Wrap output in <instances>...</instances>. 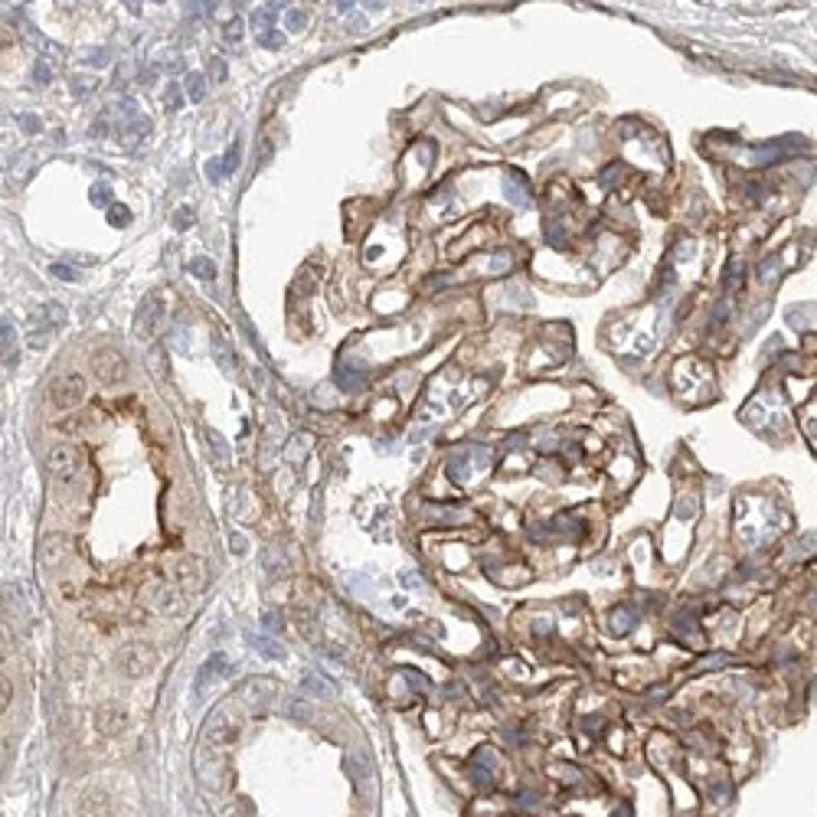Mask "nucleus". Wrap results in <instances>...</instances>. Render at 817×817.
Listing matches in <instances>:
<instances>
[{
	"instance_id": "obj_1",
	"label": "nucleus",
	"mask_w": 817,
	"mask_h": 817,
	"mask_svg": "<svg viewBox=\"0 0 817 817\" xmlns=\"http://www.w3.org/2000/svg\"><path fill=\"white\" fill-rule=\"evenodd\" d=\"M239 732H242V713H239V699L232 697L226 703H219L203 719L200 739H203L206 749H226V745H232L239 739Z\"/></svg>"
},
{
	"instance_id": "obj_2",
	"label": "nucleus",
	"mask_w": 817,
	"mask_h": 817,
	"mask_svg": "<svg viewBox=\"0 0 817 817\" xmlns=\"http://www.w3.org/2000/svg\"><path fill=\"white\" fill-rule=\"evenodd\" d=\"M275 690H278V683L268 680V677H248L246 683H239L236 690V699H239V707L246 709V713H268V707H272V699H275Z\"/></svg>"
},
{
	"instance_id": "obj_3",
	"label": "nucleus",
	"mask_w": 817,
	"mask_h": 817,
	"mask_svg": "<svg viewBox=\"0 0 817 817\" xmlns=\"http://www.w3.org/2000/svg\"><path fill=\"white\" fill-rule=\"evenodd\" d=\"M157 667V651H154L151 644H144V641H131V644H125L118 651V670L125 673V677H147V673Z\"/></svg>"
},
{
	"instance_id": "obj_4",
	"label": "nucleus",
	"mask_w": 817,
	"mask_h": 817,
	"mask_svg": "<svg viewBox=\"0 0 817 817\" xmlns=\"http://www.w3.org/2000/svg\"><path fill=\"white\" fill-rule=\"evenodd\" d=\"M46 399H50L52 408H59V412H66V408H76L79 402L86 399V379L79 373H62L56 376L50 383V389H46Z\"/></svg>"
},
{
	"instance_id": "obj_5",
	"label": "nucleus",
	"mask_w": 817,
	"mask_h": 817,
	"mask_svg": "<svg viewBox=\"0 0 817 817\" xmlns=\"http://www.w3.org/2000/svg\"><path fill=\"white\" fill-rule=\"evenodd\" d=\"M69 311L62 304H43L40 311L33 314V333H30V341H33L36 350H43L46 343H50V337L56 331H62V324H66Z\"/></svg>"
},
{
	"instance_id": "obj_6",
	"label": "nucleus",
	"mask_w": 817,
	"mask_h": 817,
	"mask_svg": "<svg viewBox=\"0 0 817 817\" xmlns=\"http://www.w3.org/2000/svg\"><path fill=\"white\" fill-rule=\"evenodd\" d=\"M92 373L105 386H118L128 379V363H125V357L115 347H102V350H95V357H92Z\"/></svg>"
},
{
	"instance_id": "obj_7",
	"label": "nucleus",
	"mask_w": 817,
	"mask_h": 817,
	"mask_svg": "<svg viewBox=\"0 0 817 817\" xmlns=\"http://www.w3.org/2000/svg\"><path fill=\"white\" fill-rule=\"evenodd\" d=\"M804 141L801 137H778V141H768V144H758L745 151V164H755V167H768V164L784 161L788 154L801 151Z\"/></svg>"
},
{
	"instance_id": "obj_8",
	"label": "nucleus",
	"mask_w": 817,
	"mask_h": 817,
	"mask_svg": "<svg viewBox=\"0 0 817 817\" xmlns=\"http://www.w3.org/2000/svg\"><path fill=\"white\" fill-rule=\"evenodd\" d=\"M164 324V298L161 295H144V301L135 311V333L141 341H151Z\"/></svg>"
},
{
	"instance_id": "obj_9",
	"label": "nucleus",
	"mask_w": 817,
	"mask_h": 817,
	"mask_svg": "<svg viewBox=\"0 0 817 817\" xmlns=\"http://www.w3.org/2000/svg\"><path fill=\"white\" fill-rule=\"evenodd\" d=\"M46 468H50V474L56 477V481L69 484V481H76V474H79V452L72 445H52L50 455H46Z\"/></svg>"
},
{
	"instance_id": "obj_10",
	"label": "nucleus",
	"mask_w": 817,
	"mask_h": 817,
	"mask_svg": "<svg viewBox=\"0 0 817 817\" xmlns=\"http://www.w3.org/2000/svg\"><path fill=\"white\" fill-rule=\"evenodd\" d=\"M497 765H501V755H497V749H491V745H481V749L474 752V762H471V778H474L477 784V792H491L497 782Z\"/></svg>"
},
{
	"instance_id": "obj_11",
	"label": "nucleus",
	"mask_w": 817,
	"mask_h": 817,
	"mask_svg": "<svg viewBox=\"0 0 817 817\" xmlns=\"http://www.w3.org/2000/svg\"><path fill=\"white\" fill-rule=\"evenodd\" d=\"M232 673V661L226 654H210L203 661V667L196 670V697H206V690H210V683L213 680H222V677H229Z\"/></svg>"
},
{
	"instance_id": "obj_12",
	"label": "nucleus",
	"mask_w": 817,
	"mask_h": 817,
	"mask_svg": "<svg viewBox=\"0 0 817 817\" xmlns=\"http://www.w3.org/2000/svg\"><path fill=\"white\" fill-rule=\"evenodd\" d=\"M173 572H177V582L183 592H200L206 585V566L200 556H183Z\"/></svg>"
},
{
	"instance_id": "obj_13",
	"label": "nucleus",
	"mask_w": 817,
	"mask_h": 817,
	"mask_svg": "<svg viewBox=\"0 0 817 817\" xmlns=\"http://www.w3.org/2000/svg\"><path fill=\"white\" fill-rule=\"evenodd\" d=\"M95 726H98L102 736H118V732L128 729V713L121 707L105 703V707H98V713H95Z\"/></svg>"
},
{
	"instance_id": "obj_14",
	"label": "nucleus",
	"mask_w": 817,
	"mask_h": 817,
	"mask_svg": "<svg viewBox=\"0 0 817 817\" xmlns=\"http://www.w3.org/2000/svg\"><path fill=\"white\" fill-rule=\"evenodd\" d=\"M484 468L487 464V452H481V455H474V452H455L452 458H448V477L452 481H468V474H471V468Z\"/></svg>"
},
{
	"instance_id": "obj_15",
	"label": "nucleus",
	"mask_w": 817,
	"mask_h": 817,
	"mask_svg": "<svg viewBox=\"0 0 817 817\" xmlns=\"http://www.w3.org/2000/svg\"><path fill=\"white\" fill-rule=\"evenodd\" d=\"M213 360H216V366H219L226 376H236V373H239L236 350H232V343L226 341L222 333H213Z\"/></svg>"
},
{
	"instance_id": "obj_16",
	"label": "nucleus",
	"mask_w": 817,
	"mask_h": 817,
	"mask_svg": "<svg viewBox=\"0 0 817 817\" xmlns=\"http://www.w3.org/2000/svg\"><path fill=\"white\" fill-rule=\"evenodd\" d=\"M0 343H4V366H7V370H17L20 343H17V327H13L10 317H4V324H0Z\"/></svg>"
},
{
	"instance_id": "obj_17",
	"label": "nucleus",
	"mask_w": 817,
	"mask_h": 817,
	"mask_svg": "<svg viewBox=\"0 0 817 817\" xmlns=\"http://www.w3.org/2000/svg\"><path fill=\"white\" fill-rule=\"evenodd\" d=\"M79 814H82V817H108L111 814L108 794H105V792H86L82 798H79Z\"/></svg>"
},
{
	"instance_id": "obj_18",
	"label": "nucleus",
	"mask_w": 817,
	"mask_h": 817,
	"mask_svg": "<svg viewBox=\"0 0 817 817\" xmlns=\"http://www.w3.org/2000/svg\"><path fill=\"white\" fill-rule=\"evenodd\" d=\"M333 383L341 386L343 392H360V389L366 386V373H363V366H353V363L341 366V370H337V376H333Z\"/></svg>"
},
{
	"instance_id": "obj_19",
	"label": "nucleus",
	"mask_w": 817,
	"mask_h": 817,
	"mask_svg": "<svg viewBox=\"0 0 817 817\" xmlns=\"http://www.w3.org/2000/svg\"><path fill=\"white\" fill-rule=\"evenodd\" d=\"M203 438H206V448L213 455V461L219 468H229V448H226V438H222L216 428H203Z\"/></svg>"
},
{
	"instance_id": "obj_20",
	"label": "nucleus",
	"mask_w": 817,
	"mask_h": 817,
	"mask_svg": "<svg viewBox=\"0 0 817 817\" xmlns=\"http://www.w3.org/2000/svg\"><path fill=\"white\" fill-rule=\"evenodd\" d=\"M503 190H507V196H510L517 206H523V203H530V200H533V193H530V183L523 180V173H517V171L507 173V187H503Z\"/></svg>"
},
{
	"instance_id": "obj_21",
	"label": "nucleus",
	"mask_w": 817,
	"mask_h": 817,
	"mask_svg": "<svg viewBox=\"0 0 817 817\" xmlns=\"http://www.w3.org/2000/svg\"><path fill=\"white\" fill-rule=\"evenodd\" d=\"M608 628H612L615 634H628V631L634 628V608H628V605H618V608L608 615Z\"/></svg>"
},
{
	"instance_id": "obj_22",
	"label": "nucleus",
	"mask_w": 817,
	"mask_h": 817,
	"mask_svg": "<svg viewBox=\"0 0 817 817\" xmlns=\"http://www.w3.org/2000/svg\"><path fill=\"white\" fill-rule=\"evenodd\" d=\"M33 154L30 151H20L17 157H13V164H10V180L13 183H26L30 180V173H33Z\"/></svg>"
},
{
	"instance_id": "obj_23",
	"label": "nucleus",
	"mask_w": 817,
	"mask_h": 817,
	"mask_svg": "<svg viewBox=\"0 0 817 817\" xmlns=\"http://www.w3.org/2000/svg\"><path fill=\"white\" fill-rule=\"evenodd\" d=\"M183 92H187V102H203L206 98V76L203 72H190L187 79H183Z\"/></svg>"
},
{
	"instance_id": "obj_24",
	"label": "nucleus",
	"mask_w": 817,
	"mask_h": 817,
	"mask_svg": "<svg viewBox=\"0 0 817 817\" xmlns=\"http://www.w3.org/2000/svg\"><path fill=\"white\" fill-rule=\"evenodd\" d=\"M281 13V4H265V7L256 10V17H252V23H256L258 33H268V30H275V17Z\"/></svg>"
},
{
	"instance_id": "obj_25",
	"label": "nucleus",
	"mask_w": 817,
	"mask_h": 817,
	"mask_svg": "<svg viewBox=\"0 0 817 817\" xmlns=\"http://www.w3.org/2000/svg\"><path fill=\"white\" fill-rule=\"evenodd\" d=\"M317 278H321V268L317 265H304L301 268V275H298V281H295V295H311V291L317 288Z\"/></svg>"
},
{
	"instance_id": "obj_26",
	"label": "nucleus",
	"mask_w": 817,
	"mask_h": 817,
	"mask_svg": "<svg viewBox=\"0 0 817 817\" xmlns=\"http://www.w3.org/2000/svg\"><path fill=\"white\" fill-rule=\"evenodd\" d=\"M304 690L311 693V697H324V699L337 693V690H333V683L327 680V677H317V673H307V677H304Z\"/></svg>"
},
{
	"instance_id": "obj_27",
	"label": "nucleus",
	"mask_w": 817,
	"mask_h": 817,
	"mask_svg": "<svg viewBox=\"0 0 817 817\" xmlns=\"http://www.w3.org/2000/svg\"><path fill=\"white\" fill-rule=\"evenodd\" d=\"M190 275H196L200 281H213L216 278V262L206 256H196L190 258Z\"/></svg>"
},
{
	"instance_id": "obj_28",
	"label": "nucleus",
	"mask_w": 817,
	"mask_h": 817,
	"mask_svg": "<svg viewBox=\"0 0 817 817\" xmlns=\"http://www.w3.org/2000/svg\"><path fill=\"white\" fill-rule=\"evenodd\" d=\"M252 644L258 647V654L272 657V661H285V654H288V651H285V647H281L275 638H252Z\"/></svg>"
},
{
	"instance_id": "obj_29",
	"label": "nucleus",
	"mask_w": 817,
	"mask_h": 817,
	"mask_svg": "<svg viewBox=\"0 0 817 817\" xmlns=\"http://www.w3.org/2000/svg\"><path fill=\"white\" fill-rule=\"evenodd\" d=\"M88 200H92V206H115V196H111V183H105V180L92 183V190H88Z\"/></svg>"
},
{
	"instance_id": "obj_30",
	"label": "nucleus",
	"mask_w": 817,
	"mask_h": 817,
	"mask_svg": "<svg viewBox=\"0 0 817 817\" xmlns=\"http://www.w3.org/2000/svg\"><path fill=\"white\" fill-rule=\"evenodd\" d=\"M108 222L115 226V229H125V226H131V210H128L125 203L108 206Z\"/></svg>"
},
{
	"instance_id": "obj_31",
	"label": "nucleus",
	"mask_w": 817,
	"mask_h": 817,
	"mask_svg": "<svg viewBox=\"0 0 817 817\" xmlns=\"http://www.w3.org/2000/svg\"><path fill=\"white\" fill-rule=\"evenodd\" d=\"M183 95H187V92H183L177 82H171V86L164 88V108H167V111H177L180 105H183Z\"/></svg>"
},
{
	"instance_id": "obj_32",
	"label": "nucleus",
	"mask_w": 817,
	"mask_h": 817,
	"mask_svg": "<svg viewBox=\"0 0 817 817\" xmlns=\"http://www.w3.org/2000/svg\"><path fill=\"white\" fill-rule=\"evenodd\" d=\"M125 135H128V137H147V135H151V118H144V115L131 118L128 125H125Z\"/></svg>"
},
{
	"instance_id": "obj_33",
	"label": "nucleus",
	"mask_w": 817,
	"mask_h": 817,
	"mask_svg": "<svg viewBox=\"0 0 817 817\" xmlns=\"http://www.w3.org/2000/svg\"><path fill=\"white\" fill-rule=\"evenodd\" d=\"M239 157H242V141L236 137V141L229 144V151L222 154V167H226V177H229V173L239 167Z\"/></svg>"
},
{
	"instance_id": "obj_34",
	"label": "nucleus",
	"mask_w": 817,
	"mask_h": 817,
	"mask_svg": "<svg viewBox=\"0 0 817 817\" xmlns=\"http://www.w3.org/2000/svg\"><path fill=\"white\" fill-rule=\"evenodd\" d=\"M86 62H88V66H95V69L108 66V62H111V50H108V46H95V50L86 52Z\"/></svg>"
},
{
	"instance_id": "obj_35",
	"label": "nucleus",
	"mask_w": 817,
	"mask_h": 817,
	"mask_svg": "<svg viewBox=\"0 0 817 817\" xmlns=\"http://www.w3.org/2000/svg\"><path fill=\"white\" fill-rule=\"evenodd\" d=\"M285 26H288L291 33H301L307 26V13L304 10H288V13H285Z\"/></svg>"
},
{
	"instance_id": "obj_36",
	"label": "nucleus",
	"mask_w": 817,
	"mask_h": 817,
	"mask_svg": "<svg viewBox=\"0 0 817 817\" xmlns=\"http://www.w3.org/2000/svg\"><path fill=\"white\" fill-rule=\"evenodd\" d=\"M193 222H196V216H193V210H190V206H180L177 213H173V229H177V232L190 229Z\"/></svg>"
},
{
	"instance_id": "obj_37",
	"label": "nucleus",
	"mask_w": 817,
	"mask_h": 817,
	"mask_svg": "<svg viewBox=\"0 0 817 817\" xmlns=\"http://www.w3.org/2000/svg\"><path fill=\"white\" fill-rule=\"evenodd\" d=\"M59 553H62V539H59V537H50V539L43 543V562H46V566H52V562L59 559Z\"/></svg>"
},
{
	"instance_id": "obj_38",
	"label": "nucleus",
	"mask_w": 817,
	"mask_h": 817,
	"mask_svg": "<svg viewBox=\"0 0 817 817\" xmlns=\"http://www.w3.org/2000/svg\"><path fill=\"white\" fill-rule=\"evenodd\" d=\"M222 177H226L222 157H210V161H206V180H210V183H222Z\"/></svg>"
},
{
	"instance_id": "obj_39",
	"label": "nucleus",
	"mask_w": 817,
	"mask_h": 817,
	"mask_svg": "<svg viewBox=\"0 0 817 817\" xmlns=\"http://www.w3.org/2000/svg\"><path fill=\"white\" fill-rule=\"evenodd\" d=\"M222 40L229 46H236L239 40H242V17H232L229 23H226V33H222Z\"/></svg>"
},
{
	"instance_id": "obj_40",
	"label": "nucleus",
	"mask_w": 817,
	"mask_h": 817,
	"mask_svg": "<svg viewBox=\"0 0 817 817\" xmlns=\"http://www.w3.org/2000/svg\"><path fill=\"white\" fill-rule=\"evenodd\" d=\"M262 628L268 631L272 638H275V634H281V615L275 612V608H268V612L262 615Z\"/></svg>"
},
{
	"instance_id": "obj_41",
	"label": "nucleus",
	"mask_w": 817,
	"mask_h": 817,
	"mask_svg": "<svg viewBox=\"0 0 817 817\" xmlns=\"http://www.w3.org/2000/svg\"><path fill=\"white\" fill-rule=\"evenodd\" d=\"M50 79H52V72H50V66H46V59H36L33 62V82L36 86H50Z\"/></svg>"
},
{
	"instance_id": "obj_42",
	"label": "nucleus",
	"mask_w": 817,
	"mask_h": 817,
	"mask_svg": "<svg viewBox=\"0 0 817 817\" xmlns=\"http://www.w3.org/2000/svg\"><path fill=\"white\" fill-rule=\"evenodd\" d=\"M258 43L265 50H281L285 46V36H278V30H268V33H258Z\"/></svg>"
},
{
	"instance_id": "obj_43",
	"label": "nucleus",
	"mask_w": 817,
	"mask_h": 817,
	"mask_svg": "<svg viewBox=\"0 0 817 817\" xmlns=\"http://www.w3.org/2000/svg\"><path fill=\"white\" fill-rule=\"evenodd\" d=\"M50 272L56 275V278H62V281H79V272H72V268H69V265H62V262L50 265Z\"/></svg>"
},
{
	"instance_id": "obj_44",
	"label": "nucleus",
	"mask_w": 817,
	"mask_h": 817,
	"mask_svg": "<svg viewBox=\"0 0 817 817\" xmlns=\"http://www.w3.org/2000/svg\"><path fill=\"white\" fill-rule=\"evenodd\" d=\"M216 10V4H187V17H210Z\"/></svg>"
},
{
	"instance_id": "obj_45",
	"label": "nucleus",
	"mask_w": 817,
	"mask_h": 817,
	"mask_svg": "<svg viewBox=\"0 0 817 817\" xmlns=\"http://www.w3.org/2000/svg\"><path fill=\"white\" fill-rule=\"evenodd\" d=\"M17 121H20V128H23V131H30V135H36V131L43 128V121L36 118V115H20Z\"/></svg>"
},
{
	"instance_id": "obj_46",
	"label": "nucleus",
	"mask_w": 817,
	"mask_h": 817,
	"mask_svg": "<svg viewBox=\"0 0 817 817\" xmlns=\"http://www.w3.org/2000/svg\"><path fill=\"white\" fill-rule=\"evenodd\" d=\"M210 76H213L216 82H222V79H226V62H222L219 56H213V59H210Z\"/></svg>"
},
{
	"instance_id": "obj_47",
	"label": "nucleus",
	"mask_w": 817,
	"mask_h": 817,
	"mask_svg": "<svg viewBox=\"0 0 817 817\" xmlns=\"http://www.w3.org/2000/svg\"><path fill=\"white\" fill-rule=\"evenodd\" d=\"M72 95H79V98H82V95H92V82H88V79H72Z\"/></svg>"
},
{
	"instance_id": "obj_48",
	"label": "nucleus",
	"mask_w": 817,
	"mask_h": 817,
	"mask_svg": "<svg viewBox=\"0 0 817 817\" xmlns=\"http://www.w3.org/2000/svg\"><path fill=\"white\" fill-rule=\"evenodd\" d=\"M105 131H108V121H105V118H98V121H95V125H92V135H95V137H102Z\"/></svg>"
},
{
	"instance_id": "obj_49",
	"label": "nucleus",
	"mask_w": 817,
	"mask_h": 817,
	"mask_svg": "<svg viewBox=\"0 0 817 817\" xmlns=\"http://www.w3.org/2000/svg\"><path fill=\"white\" fill-rule=\"evenodd\" d=\"M288 709H291V716H307L304 703H295V699H291V707H288Z\"/></svg>"
},
{
	"instance_id": "obj_50",
	"label": "nucleus",
	"mask_w": 817,
	"mask_h": 817,
	"mask_svg": "<svg viewBox=\"0 0 817 817\" xmlns=\"http://www.w3.org/2000/svg\"><path fill=\"white\" fill-rule=\"evenodd\" d=\"M402 579H406V588H418V579H416V572H406V576H402Z\"/></svg>"
},
{
	"instance_id": "obj_51",
	"label": "nucleus",
	"mask_w": 817,
	"mask_h": 817,
	"mask_svg": "<svg viewBox=\"0 0 817 817\" xmlns=\"http://www.w3.org/2000/svg\"><path fill=\"white\" fill-rule=\"evenodd\" d=\"M232 549H236V553H242V549H246V539H239V537H232Z\"/></svg>"
}]
</instances>
